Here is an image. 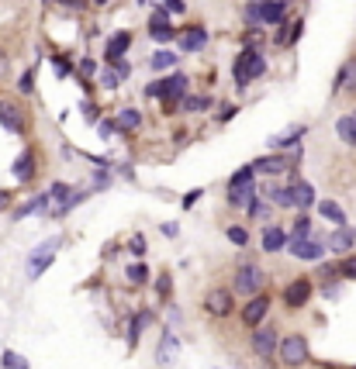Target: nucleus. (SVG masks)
<instances>
[{
	"instance_id": "obj_1",
	"label": "nucleus",
	"mask_w": 356,
	"mask_h": 369,
	"mask_svg": "<svg viewBox=\"0 0 356 369\" xmlns=\"http://www.w3.org/2000/svg\"><path fill=\"white\" fill-rule=\"evenodd\" d=\"M252 193H256V190H252V169H239V173L232 176V183H228V200H232L235 208H252V204H256Z\"/></svg>"
},
{
	"instance_id": "obj_2",
	"label": "nucleus",
	"mask_w": 356,
	"mask_h": 369,
	"mask_svg": "<svg viewBox=\"0 0 356 369\" xmlns=\"http://www.w3.org/2000/svg\"><path fill=\"white\" fill-rule=\"evenodd\" d=\"M277 352H280V363H287V366H304L308 363V342H304V335H287L284 342H277Z\"/></svg>"
},
{
	"instance_id": "obj_3",
	"label": "nucleus",
	"mask_w": 356,
	"mask_h": 369,
	"mask_svg": "<svg viewBox=\"0 0 356 369\" xmlns=\"http://www.w3.org/2000/svg\"><path fill=\"white\" fill-rule=\"evenodd\" d=\"M263 73H267V59H260L256 52L239 55V62H235V83H239V86H246L249 79L263 76Z\"/></svg>"
},
{
	"instance_id": "obj_4",
	"label": "nucleus",
	"mask_w": 356,
	"mask_h": 369,
	"mask_svg": "<svg viewBox=\"0 0 356 369\" xmlns=\"http://www.w3.org/2000/svg\"><path fill=\"white\" fill-rule=\"evenodd\" d=\"M235 283H239V290H243V293H260L267 280H263V269H260V266L246 263V266H239V276H235Z\"/></svg>"
},
{
	"instance_id": "obj_5",
	"label": "nucleus",
	"mask_w": 356,
	"mask_h": 369,
	"mask_svg": "<svg viewBox=\"0 0 356 369\" xmlns=\"http://www.w3.org/2000/svg\"><path fill=\"white\" fill-rule=\"evenodd\" d=\"M270 311V297H263V293H256L252 300H249L246 307H243V321H246L249 328H260V321L267 317Z\"/></svg>"
},
{
	"instance_id": "obj_6",
	"label": "nucleus",
	"mask_w": 356,
	"mask_h": 369,
	"mask_svg": "<svg viewBox=\"0 0 356 369\" xmlns=\"http://www.w3.org/2000/svg\"><path fill=\"white\" fill-rule=\"evenodd\" d=\"M204 311L215 314V317L232 314V293L228 290H208V297H204Z\"/></svg>"
},
{
	"instance_id": "obj_7",
	"label": "nucleus",
	"mask_w": 356,
	"mask_h": 369,
	"mask_svg": "<svg viewBox=\"0 0 356 369\" xmlns=\"http://www.w3.org/2000/svg\"><path fill=\"white\" fill-rule=\"evenodd\" d=\"M252 348H256V356L270 359V356L277 352V331L274 328H256V335H252Z\"/></svg>"
},
{
	"instance_id": "obj_8",
	"label": "nucleus",
	"mask_w": 356,
	"mask_h": 369,
	"mask_svg": "<svg viewBox=\"0 0 356 369\" xmlns=\"http://www.w3.org/2000/svg\"><path fill=\"white\" fill-rule=\"evenodd\" d=\"M280 14H284V0H260V4H252V21L260 18V21H280Z\"/></svg>"
},
{
	"instance_id": "obj_9",
	"label": "nucleus",
	"mask_w": 356,
	"mask_h": 369,
	"mask_svg": "<svg viewBox=\"0 0 356 369\" xmlns=\"http://www.w3.org/2000/svg\"><path fill=\"white\" fill-rule=\"evenodd\" d=\"M291 252L298 259H322V242H308V238H287Z\"/></svg>"
},
{
	"instance_id": "obj_10",
	"label": "nucleus",
	"mask_w": 356,
	"mask_h": 369,
	"mask_svg": "<svg viewBox=\"0 0 356 369\" xmlns=\"http://www.w3.org/2000/svg\"><path fill=\"white\" fill-rule=\"evenodd\" d=\"M308 297H311V283H308V280H298V283H291V287L284 290L287 307H304V304H308Z\"/></svg>"
},
{
	"instance_id": "obj_11",
	"label": "nucleus",
	"mask_w": 356,
	"mask_h": 369,
	"mask_svg": "<svg viewBox=\"0 0 356 369\" xmlns=\"http://www.w3.org/2000/svg\"><path fill=\"white\" fill-rule=\"evenodd\" d=\"M353 242H356V232H353V228H346V225H339V232L332 235L329 249H332V252H350V249H353Z\"/></svg>"
},
{
	"instance_id": "obj_12",
	"label": "nucleus",
	"mask_w": 356,
	"mask_h": 369,
	"mask_svg": "<svg viewBox=\"0 0 356 369\" xmlns=\"http://www.w3.org/2000/svg\"><path fill=\"white\" fill-rule=\"evenodd\" d=\"M52 249H55V242H49V245H42V249L35 252V259H31V266H28V273H31V276H38L45 266L52 263Z\"/></svg>"
},
{
	"instance_id": "obj_13",
	"label": "nucleus",
	"mask_w": 356,
	"mask_h": 369,
	"mask_svg": "<svg viewBox=\"0 0 356 369\" xmlns=\"http://www.w3.org/2000/svg\"><path fill=\"white\" fill-rule=\"evenodd\" d=\"M0 125L11 132H21V110L14 104H0Z\"/></svg>"
},
{
	"instance_id": "obj_14",
	"label": "nucleus",
	"mask_w": 356,
	"mask_h": 369,
	"mask_svg": "<svg viewBox=\"0 0 356 369\" xmlns=\"http://www.w3.org/2000/svg\"><path fill=\"white\" fill-rule=\"evenodd\" d=\"M128 45H132V35H128V31H118V35L108 42V59H111V62H114V59H121Z\"/></svg>"
},
{
	"instance_id": "obj_15",
	"label": "nucleus",
	"mask_w": 356,
	"mask_h": 369,
	"mask_svg": "<svg viewBox=\"0 0 356 369\" xmlns=\"http://www.w3.org/2000/svg\"><path fill=\"white\" fill-rule=\"evenodd\" d=\"M335 132H339V138H343V142L356 145V110H353V114H346V118H339Z\"/></svg>"
},
{
	"instance_id": "obj_16",
	"label": "nucleus",
	"mask_w": 356,
	"mask_h": 369,
	"mask_svg": "<svg viewBox=\"0 0 356 369\" xmlns=\"http://www.w3.org/2000/svg\"><path fill=\"white\" fill-rule=\"evenodd\" d=\"M291 162L287 159H280V156H270V159H260V162H252L249 169H260V173H284Z\"/></svg>"
},
{
	"instance_id": "obj_17",
	"label": "nucleus",
	"mask_w": 356,
	"mask_h": 369,
	"mask_svg": "<svg viewBox=\"0 0 356 369\" xmlns=\"http://www.w3.org/2000/svg\"><path fill=\"white\" fill-rule=\"evenodd\" d=\"M14 176H18L21 183H28V180L35 176V159H31V152H25V156L14 162Z\"/></svg>"
},
{
	"instance_id": "obj_18",
	"label": "nucleus",
	"mask_w": 356,
	"mask_h": 369,
	"mask_svg": "<svg viewBox=\"0 0 356 369\" xmlns=\"http://www.w3.org/2000/svg\"><path fill=\"white\" fill-rule=\"evenodd\" d=\"M284 245H287V235H284L280 228H267V232H263V249H267V252H277V249H284Z\"/></svg>"
},
{
	"instance_id": "obj_19",
	"label": "nucleus",
	"mask_w": 356,
	"mask_h": 369,
	"mask_svg": "<svg viewBox=\"0 0 356 369\" xmlns=\"http://www.w3.org/2000/svg\"><path fill=\"white\" fill-rule=\"evenodd\" d=\"M184 90H187V76H184V73H177L173 79H166V97H169V104H173Z\"/></svg>"
},
{
	"instance_id": "obj_20",
	"label": "nucleus",
	"mask_w": 356,
	"mask_h": 369,
	"mask_svg": "<svg viewBox=\"0 0 356 369\" xmlns=\"http://www.w3.org/2000/svg\"><path fill=\"white\" fill-rule=\"evenodd\" d=\"M291 197H294V204H298V208H308V204L315 200V193H311V186H308V183L291 186Z\"/></svg>"
},
{
	"instance_id": "obj_21",
	"label": "nucleus",
	"mask_w": 356,
	"mask_h": 369,
	"mask_svg": "<svg viewBox=\"0 0 356 369\" xmlns=\"http://www.w3.org/2000/svg\"><path fill=\"white\" fill-rule=\"evenodd\" d=\"M138 121H142V118H138V110H132V107H125V110L118 114V128H125V132H135Z\"/></svg>"
},
{
	"instance_id": "obj_22",
	"label": "nucleus",
	"mask_w": 356,
	"mask_h": 369,
	"mask_svg": "<svg viewBox=\"0 0 356 369\" xmlns=\"http://www.w3.org/2000/svg\"><path fill=\"white\" fill-rule=\"evenodd\" d=\"M339 86H346V90H353L356 93V59L346 62V69H343V79H339Z\"/></svg>"
},
{
	"instance_id": "obj_23",
	"label": "nucleus",
	"mask_w": 356,
	"mask_h": 369,
	"mask_svg": "<svg viewBox=\"0 0 356 369\" xmlns=\"http://www.w3.org/2000/svg\"><path fill=\"white\" fill-rule=\"evenodd\" d=\"M304 135V128H287V132H280V135H274L270 138V145H291L294 138H301Z\"/></svg>"
},
{
	"instance_id": "obj_24",
	"label": "nucleus",
	"mask_w": 356,
	"mask_h": 369,
	"mask_svg": "<svg viewBox=\"0 0 356 369\" xmlns=\"http://www.w3.org/2000/svg\"><path fill=\"white\" fill-rule=\"evenodd\" d=\"M318 211L326 214L329 221H335V225H343V221H346V217H343V211H339L335 204H329V200H322V204H318Z\"/></svg>"
},
{
	"instance_id": "obj_25",
	"label": "nucleus",
	"mask_w": 356,
	"mask_h": 369,
	"mask_svg": "<svg viewBox=\"0 0 356 369\" xmlns=\"http://www.w3.org/2000/svg\"><path fill=\"white\" fill-rule=\"evenodd\" d=\"M173 62H177V55L173 52H156L152 55V69H169Z\"/></svg>"
},
{
	"instance_id": "obj_26",
	"label": "nucleus",
	"mask_w": 356,
	"mask_h": 369,
	"mask_svg": "<svg viewBox=\"0 0 356 369\" xmlns=\"http://www.w3.org/2000/svg\"><path fill=\"white\" fill-rule=\"evenodd\" d=\"M4 366L7 369H28L25 356H18V352H4Z\"/></svg>"
},
{
	"instance_id": "obj_27",
	"label": "nucleus",
	"mask_w": 356,
	"mask_h": 369,
	"mask_svg": "<svg viewBox=\"0 0 356 369\" xmlns=\"http://www.w3.org/2000/svg\"><path fill=\"white\" fill-rule=\"evenodd\" d=\"M201 45H204V31H201V28H194L191 35L184 38V49H201Z\"/></svg>"
},
{
	"instance_id": "obj_28",
	"label": "nucleus",
	"mask_w": 356,
	"mask_h": 369,
	"mask_svg": "<svg viewBox=\"0 0 356 369\" xmlns=\"http://www.w3.org/2000/svg\"><path fill=\"white\" fill-rule=\"evenodd\" d=\"M152 38H156V42H169V38H173V28L169 25H152Z\"/></svg>"
},
{
	"instance_id": "obj_29",
	"label": "nucleus",
	"mask_w": 356,
	"mask_h": 369,
	"mask_svg": "<svg viewBox=\"0 0 356 369\" xmlns=\"http://www.w3.org/2000/svg\"><path fill=\"white\" fill-rule=\"evenodd\" d=\"M270 197H274V200H277V204H280V208H291V204H294V197H291V190H274Z\"/></svg>"
},
{
	"instance_id": "obj_30",
	"label": "nucleus",
	"mask_w": 356,
	"mask_h": 369,
	"mask_svg": "<svg viewBox=\"0 0 356 369\" xmlns=\"http://www.w3.org/2000/svg\"><path fill=\"white\" fill-rule=\"evenodd\" d=\"M249 211H252V217H256V221H267V217H270V204H252Z\"/></svg>"
},
{
	"instance_id": "obj_31",
	"label": "nucleus",
	"mask_w": 356,
	"mask_h": 369,
	"mask_svg": "<svg viewBox=\"0 0 356 369\" xmlns=\"http://www.w3.org/2000/svg\"><path fill=\"white\" fill-rule=\"evenodd\" d=\"M118 73H114V69H104V73H101V83H104V86H108V90H114V86H118Z\"/></svg>"
},
{
	"instance_id": "obj_32",
	"label": "nucleus",
	"mask_w": 356,
	"mask_h": 369,
	"mask_svg": "<svg viewBox=\"0 0 356 369\" xmlns=\"http://www.w3.org/2000/svg\"><path fill=\"white\" fill-rule=\"evenodd\" d=\"M128 280H132V283H145V266H132V269H128Z\"/></svg>"
},
{
	"instance_id": "obj_33",
	"label": "nucleus",
	"mask_w": 356,
	"mask_h": 369,
	"mask_svg": "<svg viewBox=\"0 0 356 369\" xmlns=\"http://www.w3.org/2000/svg\"><path fill=\"white\" fill-rule=\"evenodd\" d=\"M308 232H311V221H304V217H301V221L294 225V235H291V238H308Z\"/></svg>"
},
{
	"instance_id": "obj_34",
	"label": "nucleus",
	"mask_w": 356,
	"mask_h": 369,
	"mask_svg": "<svg viewBox=\"0 0 356 369\" xmlns=\"http://www.w3.org/2000/svg\"><path fill=\"white\" fill-rule=\"evenodd\" d=\"M173 348H177V339H173V335H166V342H163V363H169Z\"/></svg>"
},
{
	"instance_id": "obj_35",
	"label": "nucleus",
	"mask_w": 356,
	"mask_h": 369,
	"mask_svg": "<svg viewBox=\"0 0 356 369\" xmlns=\"http://www.w3.org/2000/svg\"><path fill=\"white\" fill-rule=\"evenodd\" d=\"M228 238H232L235 245H246V228H228Z\"/></svg>"
},
{
	"instance_id": "obj_36",
	"label": "nucleus",
	"mask_w": 356,
	"mask_h": 369,
	"mask_svg": "<svg viewBox=\"0 0 356 369\" xmlns=\"http://www.w3.org/2000/svg\"><path fill=\"white\" fill-rule=\"evenodd\" d=\"M145 93H149V97H166V83H163V79H160V83H152Z\"/></svg>"
},
{
	"instance_id": "obj_37",
	"label": "nucleus",
	"mask_w": 356,
	"mask_h": 369,
	"mask_svg": "<svg viewBox=\"0 0 356 369\" xmlns=\"http://www.w3.org/2000/svg\"><path fill=\"white\" fill-rule=\"evenodd\" d=\"M145 324H149V314H138V317H135V328H132V342H135V335L142 331V328H145Z\"/></svg>"
},
{
	"instance_id": "obj_38",
	"label": "nucleus",
	"mask_w": 356,
	"mask_h": 369,
	"mask_svg": "<svg viewBox=\"0 0 356 369\" xmlns=\"http://www.w3.org/2000/svg\"><path fill=\"white\" fill-rule=\"evenodd\" d=\"M339 273L343 276H356V259H346V263L339 266Z\"/></svg>"
},
{
	"instance_id": "obj_39",
	"label": "nucleus",
	"mask_w": 356,
	"mask_h": 369,
	"mask_svg": "<svg viewBox=\"0 0 356 369\" xmlns=\"http://www.w3.org/2000/svg\"><path fill=\"white\" fill-rule=\"evenodd\" d=\"M187 107H191V110H204V107H208V101H204V97H191V101H187Z\"/></svg>"
},
{
	"instance_id": "obj_40",
	"label": "nucleus",
	"mask_w": 356,
	"mask_h": 369,
	"mask_svg": "<svg viewBox=\"0 0 356 369\" xmlns=\"http://www.w3.org/2000/svg\"><path fill=\"white\" fill-rule=\"evenodd\" d=\"M31 79H35L31 73H25V76H21V90H25V93H31Z\"/></svg>"
},
{
	"instance_id": "obj_41",
	"label": "nucleus",
	"mask_w": 356,
	"mask_h": 369,
	"mask_svg": "<svg viewBox=\"0 0 356 369\" xmlns=\"http://www.w3.org/2000/svg\"><path fill=\"white\" fill-rule=\"evenodd\" d=\"M166 7H169V11H184V4H180V0H166Z\"/></svg>"
},
{
	"instance_id": "obj_42",
	"label": "nucleus",
	"mask_w": 356,
	"mask_h": 369,
	"mask_svg": "<svg viewBox=\"0 0 356 369\" xmlns=\"http://www.w3.org/2000/svg\"><path fill=\"white\" fill-rule=\"evenodd\" d=\"M4 208H7V193L0 190V211H4Z\"/></svg>"
},
{
	"instance_id": "obj_43",
	"label": "nucleus",
	"mask_w": 356,
	"mask_h": 369,
	"mask_svg": "<svg viewBox=\"0 0 356 369\" xmlns=\"http://www.w3.org/2000/svg\"><path fill=\"white\" fill-rule=\"evenodd\" d=\"M62 4H69V7H83V0H62Z\"/></svg>"
},
{
	"instance_id": "obj_44",
	"label": "nucleus",
	"mask_w": 356,
	"mask_h": 369,
	"mask_svg": "<svg viewBox=\"0 0 356 369\" xmlns=\"http://www.w3.org/2000/svg\"><path fill=\"white\" fill-rule=\"evenodd\" d=\"M94 4H108V0H94Z\"/></svg>"
}]
</instances>
